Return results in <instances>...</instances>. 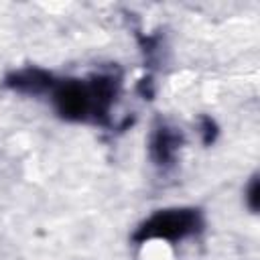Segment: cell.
<instances>
[{"label":"cell","instance_id":"obj_1","mask_svg":"<svg viewBox=\"0 0 260 260\" xmlns=\"http://www.w3.org/2000/svg\"><path fill=\"white\" fill-rule=\"evenodd\" d=\"M118 91L120 77L112 71H104L87 79H55L49 100L55 112L67 122L108 124Z\"/></svg>","mask_w":260,"mask_h":260},{"label":"cell","instance_id":"obj_2","mask_svg":"<svg viewBox=\"0 0 260 260\" xmlns=\"http://www.w3.org/2000/svg\"><path fill=\"white\" fill-rule=\"evenodd\" d=\"M205 225L203 213L197 207H167L148 215L132 234V242L144 244L152 240L162 242H183L197 236Z\"/></svg>","mask_w":260,"mask_h":260},{"label":"cell","instance_id":"obj_3","mask_svg":"<svg viewBox=\"0 0 260 260\" xmlns=\"http://www.w3.org/2000/svg\"><path fill=\"white\" fill-rule=\"evenodd\" d=\"M183 146V134L179 128L160 122L158 126H154L150 138H148V154L150 160L158 167V169H169L175 165L177 154Z\"/></svg>","mask_w":260,"mask_h":260},{"label":"cell","instance_id":"obj_4","mask_svg":"<svg viewBox=\"0 0 260 260\" xmlns=\"http://www.w3.org/2000/svg\"><path fill=\"white\" fill-rule=\"evenodd\" d=\"M55 79L57 77L51 71L30 65V67H22L8 73L4 77V85L12 91L26 93V95H49Z\"/></svg>","mask_w":260,"mask_h":260},{"label":"cell","instance_id":"obj_5","mask_svg":"<svg viewBox=\"0 0 260 260\" xmlns=\"http://www.w3.org/2000/svg\"><path fill=\"white\" fill-rule=\"evenodd\" d=\"M246 195H244V201H246V205H248V209L252 211V213H256L258 211V201H260V185H258V175H254L252 179H250V183H248V187H246V191H244Z\"/></svg>","mask_w":260,"mask_h":260},{"label":"cell","instance_id":"obj_6","mask_svg":"<svg viewBox=\"0 0 260 260\" xmlns=\"http://www.w3.org/2000/svg\"><path fill=\"white\" fill-rule=\"evenodd\" d=\"M201 122H203V130H201V134H203V142L205 144H209V142H213V138H215V134H217V128H215V122L211 120V118H201Z\"/></svg>","mask_w":260,"mask_h":260}]
</instances>
